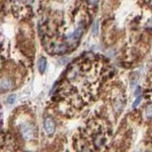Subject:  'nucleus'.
Wrapping results in <instances>:
<instances>
[{"mask_svg":"<svg viewBox=\"0 0 152 152\" xmlns=\"http://www.w3.org/2000/svg\"><path fill=\"white\" fill-rule=\"evenodd\" d=\"M141 96H138V98L135 100V102H134V104H133V108H136V106L139 105V103L141 102Z\"/></svg>","mask_w":152,"mask_h":152,"instance_id":"423d86ee","label":"nucleus"},{"mask_svg":"<svg viewBox=\"0 0 152 152\" xmlns=\"http://www.w3.org/2000/svg\"><path fill=\"white\" fill-rule=\"evenodd\" d=\"M139 93H140V88H138V90H136V93H135V94L139 95Z\"/></svg>","mask_w":152,"mask_h":152,"instance_id":"6e6552de","label":"nucleus"},{"mask_svg":"<svg viewBox=\"0 0 152 152\" xmlns=\"http://www.w3.org/2000/svg\"><path fill=\"white\" fill-rule=\"evenodd\" d=\"M145 115L148 118H152V106H149L147 108V111H145Z\"/></svg>","mask_w":152,"mask_h":152,"instance_id":"20e7f679","label":"nucleus"},{"mask_svg":"<svg viewBox=\"0 0 152 152\" xmlns=\"http://www.w3.org/2000/svg\"><path fill=\"white\" fill-rule=\"evenodd\" d=\"M97 31V24H94V27H93V33H96Z\"/></svg>","mask_w":152,"mask_h":152,"instance_id":"0eeeda50","label":"nucleus"},{"mask_svg":"<svg viewBox=\"0 0 152 152\" xmlns=\"http://www.w3.org/2000/svg\"><path fill=\"white\" fill-rule=\"evenodd\" d=\"M44 127H45V130H46L48 134H52L54 130H55V125H54L53 121L50 118L45 119Z\"/></svg>","mask_w":152,"mask_h":152,"instance_id":"f257e3e1","label":"nucleus"},{"mask_svg":"<svg viewBox=\"0 0 152 152\" xmlns=\"http://www.w3.org/2000/svg\"><path fill=\"white\" fill-rule=\"evenodd\" d=\"M47 67V61L45 58H40L39 61H38V70L39 72L43 73L45 70H46Z\"/></svg>","mask_w":152,"mask_h":152,"instance_id":"7ed1b4c3","label":"nucleus"},{"mask_svg":"<svg viewBox=\"0 0 152 152\" xmlns=\"http://www.w3.org/2000/svg\"><path fill=\"white\" fill-rule=\"evenodd\" d=\"M14 100H15V96L14 95H11L8 98V103H9V104H12V103L14 102Z\"/></svg>","mask_w":152,"mask_h":152,"instance_id":"39448f33","label":"nucleus"},{"mask_svg":"<svg viewBox=\"0 0 152 152\" xmlns=\"http://www.w3.org/2000/svg\"><path fill=\"white\" fill-rule=\"evenodd\" d=\"M12 87V82L10 79H3L0 83V89L3 90H8L11 89Z\"/></svg>","mask_w":152,"mask_h":152,"instance_id":"f03ea898","label":"nucleus"}]
</instances>
